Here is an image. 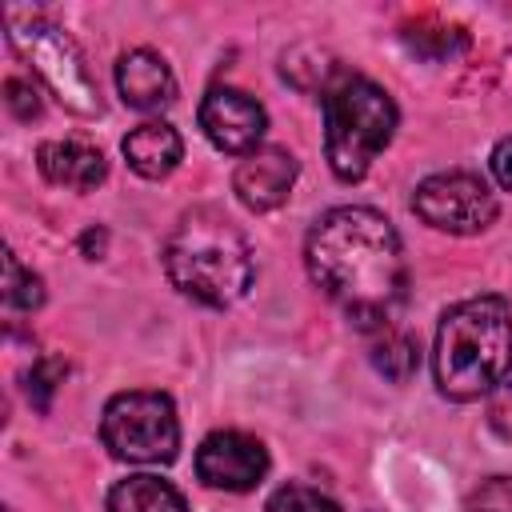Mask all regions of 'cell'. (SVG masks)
I'll return each mask as SVG.
<instances>
[{
	"mask_svg": "<svg viewBox=\"0 0 512 512\" xmlns=\"http://www.w3.org/2000/svg\"><path fill=\"white\" fill-rule=\"evenodd\" d=\"M100 440L116 460L168 464L180 452L176 404L164 392H120L104 404Z\"/></svg>",
	"mask_w": 512,
	"mask_h": 512,
	"instance_id": "obj_6",
	"label": "cell"
},
{
	"mask_svg": "<svg viewBox=\"0 0 512 512\" xmlns=\"http://www.w3.org/2000/svg\"><path fill=\"white\" fill-rule=\"evenodd\" d=\"M4 304L20 312H32L44 304V280L28 272L12 252H4Z\"/></svg>",
	"mask_w": 512,
	"mask_h": 512,
	"instance_id": "obj_16",
	"label": "cell"
},
{
	"mask_svg": "<svg viewBox=\"0 0 512 512\" xmlns=\"http://www.w3.org/2000/svg\"><path fill=\"white\" fill-rule=\"evenodd\" d=\"M36 164L52 184L76 188V192H92L108 176L104 152L88 140H44L36 152Z\"/></svg>",
	"mask_w": 512,
	"mask_h": 512,
	"instance_id": "obj_12",
	"label": "cell"
},
{
	"mask_svg": "<svg viewBox=\"0 0 512 512\" xmlns=\"http://www.w3.org/2000/svg\"><path fill=\"white\" fill-rule=\"evenodd\" d=\"M304 264L316 288L364 328L388 324L408 288L404 244L392 220L364 204L328 208L304 240Z\"/></svg>",
	"mask_w": 512,
	"mask_h": 512,
	"instance_id": "obj_1",
	"label": "cell"
},
{
	"mask_svg": "<svg viewBox=\"0 0 512 512\" xmlns=\"http://www.w3.org/2000/svg\"><path fill=\"white\" fill-rule=\"evenodd\" d=\"M4 100H8V108H12L20 120H36V116H40V92H36L28 80H20V76H12V80L4 84Z\"/></svg>",
	"mask_w": 512,
	"mask_h": 512,
	"instance_id": "obj_21",
	"label": "cell"
},
{
	"mask_svg": "<svg viewBox=\"0 0 512 512\" xmlns=\"http://www.w3.org/2000/svg\"><path fill=\"white\" fill-rule=\"evenodd\" d=\"M404 40H408L416 52L432 56V60H444V56H452L456 48H464V32H456V28H436V32H404Z\"/></svg>",
	"mask_w": 512,
	"mask_h": 512,
	"instance_id": "obj_20",
	"label": "cell"
},
{
	"mask_svg": "<svg viewBox=\"0 0 512 512\" xmlns=\"http://www.w3.org/2000/svg\"><path fill=\"white\" fill-rule=\"evenodd\" d=\"M108 512H188V504H184L180 488H172L168 480H160L152 472H136V476L112 484Z\"/></svg>",
	"mask_w": 512,
	"mask_h": 512,
	"instance_id": "obj_14",
	"label": "cell"
},
{
	"mask_svg": "<svg viewBox=\"0 0 512 512\" xmlns=\"http://www.w3.org/2000/svg\"><path fill=\"white\" fill-rule=\"evenodd\" d=\"M268 512H340V504L332 496H324L320 488L308 484H280L268 496Z\"/></svg>",
	"mask_w": 512,
	"mask_h": 512,
	"instance_id": "obj_17",
	"label": "cell"
},
{
	"mask_svg": "<svg viewBox=\"0 0 512 512\" xmlns=\"http://www.w3.org/2000/svg\"><path fill=\"white\" fill-rule=\"evenodd\" d=\"M492 176H496V184L500 188H508L512 192V136H504L496 148H492Z\"/></svg>",
	"mask_w": 512,
	"mask_h": 512,
	"instance_id": "obj_23",
	"label": "cell"
},
{
	"mask_svg": "<svg viewBox=\"0 0 512 512\" xmlns=\"http://www.w3.org/2000/svg\"><path fill=\"white\" fill-rule=\"evenodd\" d=\"M116 88L124 104L140 112H160L176 100V76L168 60L152 48H132L116 60Z\"/></svg>",
	"mask_w": 512,
	"mask_h": 512,
	"instance_id": "obj_11",
	"label": "cell"
},
{
	"mask_svg": "<svg viewBox=\"0 0 512 512\" xmlns=\"http://www.w3.org/2000/svg\"><path fill=\"white\" fill-rule=\"evenodd\" d=\"M164 272L180 296L208 308H228L252 288L256 264L244 232L224 212L192 208L164 244Z\"/></svg>",
	"mask_w": 512,
	"mask_h": 512,
	"instance_id": "obj_3",
	"label": "cell"
},
{
	"mask_svg": "<svg viewBox=\"0 0 512 512\" xmlns=\"http://www.w3.org/2000/svg\"><path fill=\"white\" fill-rule=\"evenodd\" d=\"M396 132L392 96L368 76H340L324 92V152L340 180H364Z\"/></svg>",
	"mask_w": 512,
	"mask_h": 512,
	"instance_id": "obj_4",
	"label": "cell"
},
{
	"mask_svg": "<svg viewBox=\"0 0 512 512\" xmlns=\"http://www.w3.org/2000/svg\"><path fill=\"white\" fill-rule=\"evenodd\" d=\"M292 184H296V156L288 148H256L236 164V176H232L236 200L248 212L280 208L292 196Z\"/></svg>",
	"mask_w": 512,
	"mask_h": 512,
	"instance_id": "obj_10",
	"label": "cell"
},
{
	"mask_svg": "<svg viewBox=\"0 0 512 512\" xmlns=\"http://www.w3.org/2000/svg\"><path fill=\"white\" fill-rule=\"evenodd\" d=\"M372 364H376L388 380L404 384V380L416 372V364H420V348H416V340H412L408 332H396V328L380 324V328H376V340H372Z\"/></svg>",
	"mask_w": 512,
	"mask_h": 512,
	"instance_id": "obj_15",
	"label": "cell"
},
{
	"mask_svg": "<svg viewBox=\"0 0 512 512\" xmlns=\"http://www.w3.org/2000/svg\"><path fill=\"white\" fill-rule=\"evenodd\" d=\"M64 372H68V364L56 360V356H44V360L32 364V372H28V400H32L40 412L48 408V400H52L56 384L64 380Z\"/></svg>",
	"mask_w": 512,
	"mask_h": 512,
	"instance_id": "obj_18",
	"label": "cell"
},
{
	"mask_svg": "<svg viewBox=\"0 0 512 512\" xmlns=\"http://www.w3.org/2000/svg\"><path fill=\"white\" fill-rule=\"evenodd\" d=\"M200 128L204 136L228 152V156H252L264 140L268 116L260 108L256 96L240 92V88H212L200 104Z\"/></svg>",
	"mask_w": 512,
	"mask_h": 512,
	"instance_id": "obj_9",
	"label": "cell"
},
{
	"mask_svg": "<svg viewBox=\"0 0 512 512\" xmlns=\"http://www.w3.org/2000/svg\"><path fill=\"white\" fill-rule=\"evenodd\" d=\"M412 212L436 232L472 236L496 220V196L472 172H436L416 184Z\"/></svg>",
	"mask_w": 512,
	"mask_h": 512,
	"instance_id": "obj_7",
	"label": "cell"
},
{
	"mask_svg": "<svg viewBox=\"0 0 512 512\" xmlns=\"http://www.w3.org/2000/svg\"><path fill=\"white\" fill-rule=\"evenodd\" d=\"M488 420H492V428L504 436V440H512V372L500 380V388L492 392V400H488Z\"/></svg>",
	"mask_w": 512,
	"mask_h": 512,
	"instance_id": "obj_22",
	"label": "cell"
},
{
	"mask_svg": "<svg viewBox=\"0 0 512 512\" xmlns=\"http://www.w3.org/2000/svg\"><path fill=\"white\" fill-rule=\"evenodd\" d=\"M468 512H512V476H492L468 496Z\"/></svg>",
	"mask_w": 512,
	"mask_h": 512,
	"instance_id": "obj_19",
	"label": "cell"
},
{
	"mask_svg": "<svg viewBox=\"0 0 512 512\" xmlns=\"http://www.w3.org/2000/svg\"><path fill=\"white\" fill-rule=\"evenodd\" d=\"M436 388L448 400H480L512 372V304L504 296H472L440 316L432 348Z\"/></svg>",
	"mask_w": 512,
	"mask_h": 512,
	"instance_id": "obj_2",
	"label": "cell"
},
{
	"mask_svg": "<svg viewBox=\"0 0 512 512\" xmlns=\"http://www.w3.org/2000/svg\"><path fill=\"white\" fill-rule=\"evenodd\" d=\"M196 476L220 492H252L268 476V448L248 432H212L196 448Z\"/></svg>",
	"mask_w": 512,
	"mask_h": 512,
	"instance_id": "obj_8",
	"label": "cell"
},
{
	"mask_svg": "<svg viewBox=\"0 0 512 512\" xmlns=\"http://www.w3.org/2000/svg\"><path fill=\"white\" fill-rule=\"evenodd\" d=\"M120 152H124V160H128V168H132L136 176H144V180H164V176L180 164L184 140H180V132H176L172 124L148 120V124H140V128H132V132L124 136Z\"/></svg>",
	"mask_w": 512,
	"mask_h": 512,
	"instance_id": "obj_13",
	"label": "cell"
},
{
	"mask_svg": "<svg viewBox=\"0 0 512 512\" xmlns=\"http://www.w3.org/2000/svg\"><path fill=\"white\" fill-rule=\"evenodd\" d=\"M8 40L68 112L100 116V88L84 64V52L76 48V40L64 28H56L40 16L8 12Z\"/></svg>",
	"mask_w": 512,
	"mask_h": 512,
	"instance_id": "obj_5",
	"label": "cell"
},
{
	"mask_svg": "<svg viewBox=\"0 0 512 512\" xmlns=\"http://www.w3.org/2000/svg\"><path fill=\"white\" fill-rule=\"evenodd\" d=\"M104 244H108L104 228H88V232L80 236V248H84V256H88V260H100V256H104Z\"/></svg>",
	"mask_w": 512,
	"mask_h": 512,
	"instance_id": "obj_24",
	"label": "cell"
}]
</instances>
